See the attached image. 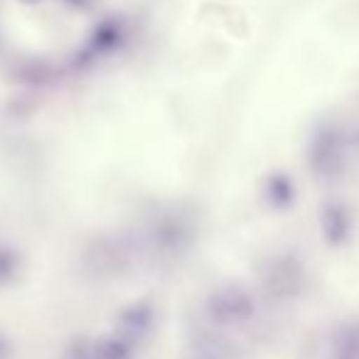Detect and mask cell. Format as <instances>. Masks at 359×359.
Wrapping results in <instances>:
<instances>
[{"label": "cell", "instance_id": "obj_1", "mask_svg": "<svg viewBox=\"0 0 359 359\" xmlns=\"http://www.w3.org/2000/svg\"><path fill=\"white\" fill-rule=\"evenodd\" d=\"M308 165L320 180H332L344 168V138L337 128L323 126L308 145Z\"/></svg>", "mask_w": 359, "mask_h": 359}, {"label": "cell", "instance_id": "obj_4", "mask_svg": "<svg viewBox=\"0 0 359 359\" xmlns=\"http://www.w3.org/2000/svg\"><path fill=\"white\" fill-rule=\"evenodd\" d=\"M264 197L273 210H288L295 202V185L285 172H271L264 182Z\"/></svg>", "mask_w": 359, "mask_h": 359}, {"label": "cell", "instance_id": "obj_5", "mask_svg": "<svg viewBox=\"0 0 359 359\" xmlns=\"http://www.w3.org/2000/svg\"><path fill=\"white\" fill-rule=\"evenodd\" d=\"M67 3H72V6H86L89 0H67Z\"/></svg>", "mask_w": 359, "mask_h": 359}, {"label": "cell", "instance_id": "obj_6", "mask_svg": "<svg viewBox=\"0 0 359 359\" xmlns=\"http://www.w3.org/2000/svg\"><path fill=\"white\" fill-rule=\"evenodd\" d=\"M27 3H35V0H27Z\"/></svg>", "mask_w": 359, "mask_h": 359}, {"label": "cell", "instance_id": "obj_2", "mask_svg": "<svg viewBox=\"0 0 359 359\" xmlns=\"http://www.w3.org/2000/svg\"><path fill=\"white\" fill-rule=\"evenodd\" d=\"M128 40V27L121 18L109 15L99 22V25L91 30L89 45L81 52V62H94L104 55H111V52H118L121 47Z\"/></svg>", "mask_w": 359, "mask_h": 359}, {"label": "cell", "instance_id": "obj_3", "mask_svg": "<svg viewBox=\"0 0 359 359\" xmlns=\"http://www.w3.org/2000/svg\"><path fill=\"white\" fill-rule=\"evenodd\" d=\"M320 226L325 239L332 246H339L352 234V215L342 202H325L320 210Z\"/></svg>", "mask_w": 359, "mask_h": 359}]
</instances>
